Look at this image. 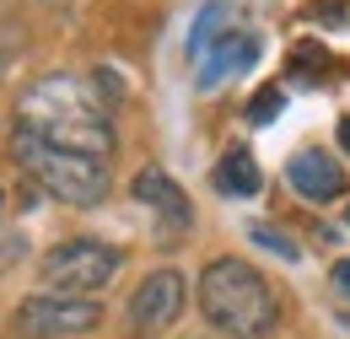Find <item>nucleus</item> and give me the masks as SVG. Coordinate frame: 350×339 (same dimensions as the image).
Segmentation results:
<instances>
[{
	"label": "nucleus",
	"mask_w": 350,
	"mask_h": 339,
	"mask_svg": "<svg viewBox=\"0 0 350 339\" xmlns=\"http://www.w3.org/2000/svg\"><path fill=\"white\" fill-rule=\"evenodd\" d=\"M108 81L87 76H44L38 86L22 92L16 103V129L38 135L59 151H81V157H113V113L103 103Z\"/></svg>",
	"instance_id": "1"
},
{
	"label": "nucleus",
	"mask_w": 350,
	"mask_h": 339,
	"mask_svg": "<svg viewBox=\"0 0 350 339\" xmlns=\"http://www.w3.org/2000/svg\"><path fill=\"white\" fill-rule=\"evenodd\" d=\"M200 312L216 334L232 339H269L280 323L275 286L248 258H211L200 269Z\"/></svg>",
	"instance_id": "2"
},
{
	"label": "nucleus",
	"mask_w": 350,
	"mask_h": 339,
	"mask_svg": "<svg viewBox=\"0 0 350 339\" xmlns=\"http://www.w3.org/2000/svg\"><path fill=\"white\" fill-rule=\"evenodd\" d=\"M11 151L27 167V178L54 200H65V205H103L108 200V162L103 157L59 151V146H49L38 135H27V129L11 135Z\"/></svg>",
	"instance_id": "3"
},
{
	"label": "nucleus",
	"mask_w": 350,
	"mask_h": 339,
	"mask_svg": "<svg viewBox=\"0 0 350 339\" xmlns=\"http://www.w3.org/2000/svg\"><path fill=\"white\" fill-rule=\"evenodd\" d=\"M119 264H124L119 248H108V243H97V237H76V243L49 248L44 264H38V275H44V286L54 297H87L92 301V291H103V286L119 275Z\"/></svg>",
	"instance_id": "4"
},
{
	"label": "nucleus",
	"mask_w": 350,
	"mask_h": 339,
	"mask_svg": "<svg viewBox=\"0 0 350 339\" xmlns=\"http://www.w3.org/2000/svg\"><path fill=\"white\" fill-rule=\"evenodd\" d=\"M97 323H103L97 301L54 297V291H38V297H27L11 312V334L16 339H76V334H92Z\"/></svg>",
	"instance_id": "5"
},
{
	"label": "nucleus",
	"mask_w": 350,
	"mask_h": 339,
	"mask_svg": "<svg viewBox=\"0 0 350 339\" xmlns=\"http://www.w3.org/2000/svg\"><path fill=\"white\" fill-rule=\"evenodd\" d=\"M183 301H189V280L178 269H151L140 280V291L130 297V334L135 339L167 334L178 323V312H183Z\"/></svg>",
	"instance_id": "6"
},
{
	"label": "nucleus",
	"mask_w": 350,
	"mask_h": 339,
	"mask_svg": "<svg viewBox=\"0 0 350 339\" xmlns=\"http://www.w3.org/2000/svg\"><path fill=\"white\" fill-rule=\"evenodd\" d=\"M286 178H291V189H297L302 200H318V205H329V200L345 194V167L329 162L323 151H297V157L286 162Z\"/></svg>",
	"instance_id": "7"
},
{
	"label": "nucleus",
	"mask_w": 350,
	"mask_h": 339,
	"mask_svg": "<svg viewBox=\"0 0 350 339\" xmlns=\"http://www.w3.org/2000/svg\"><path fill=\"white\" fill-rule=\"evenodd\" d=\"M259 49H264V43H259V33H243V27H232V33H226V38H221L216 49H211V54L200 59V86L211 92V86H221L226 76L248 70V65L259 59Z\"/></svg>",
	"instance_id": "8"
},
{
	"label": "nucleus",
	"mask_w": 350,
	"mask_h": 339,
	"mask_svg": "<svg viewBox=\"0 0 350 339\" xmlns=\"http://www.w3.org/2000/svg\"><path fill=\"white\" fill-rule=\"evenodd\" d=\"M135 200H140V205H146V211H157L162 215V221H167V226H189V200H183V189H178L173 178H167V172L162 167H146V172H135Z\"/></svg>",
	"instance_id": "9"
},
{
	"label": "nucleus",
	"mask_w": 350,
	"mask_h": 339,
	"mask_svg": "<svg viewBox=\"0 0 350 339\" xmlns=\"http://www.w3.org/2000/svg\"><path fill=\"white\" fill-rule=\"evenodd\" d=\"M216 189L221 194H237V200L259 194V162H254L248 151H226L216 162Z\"/></svg>",
	"instance_id": "10"
},
{
	"label": "nucleus",
	"mask_w": 350,
	"mask_h": 339,
	"mask_svg": "<svg viewBox=\"0 0 350 339\" xmlns=\"http://www.w3.org/2000/svg\"><path fill=\"white\" fill-rule=\"evenodd\" d=\"M226 33H232V11H226L221 0H211V5L194 16V33H189V59L200 65V59H205V54H211V49L226 38Z\"/></svg>",
	"instance_id": "11"
},
{
	"label": "nucleus",
	"mask_w": 350,
	"mask_h": 339,
	"mask_svg": "<svg viewBox=\"0 0 350 339\" xmlns=\"http://www.w3.org/2000/svg\"><path fill=\"white\" fill-rule=\"evenodd\" d=\"M280 108H286V92L280 86H264V92H254V103H248V124H275Z\"/></svg>",
	"instance_id": "12"
},
{
	"label": "nucleus",
	"mask_w": 350,
	"mask_h": 339,
	"mask_svg": "<svg viewBox=\"0 0 350 339\" xmlns=\"http://www.w3.org/2000/svg\"><path fill=\"white\" fill-rule=\"evenodd\" d=\"M248 237H254V243H259V248H269V254H280V258H286V264H291V258L302 254V248H297V243H291V237H286V232H275V226H254V232H248Z\"/></svg>",
	"instance_id": "13"
},
{
	"label": "nucleus",
	"mask_w": 350,
	"mask_h": 339,
	"mask_svg": "<svg viewBox=\"0 0 350 339\" xmlns=\"http://www.w3.org/2000/svg\"><path fill=\"white\" fill-rule=\"evenodd\" d=\"M329 280H334V291H340V297H350V258H340V264L329 269Z\"/></svg>",
	"instance_id": "14"
},
{
	"label": "nucleus",
	"mask_w": 350,
	"mask_h": 339,
	"mask_svg": "<svg viewBox=\"0 0 350 339\" xmlns=\"http://www.w3.org/2000/svg\"><path fill=\"white\" fill-rule=\"evenodd\" d=\"M22 248H27L22 237H0V264H11V258H22Z\"/></svg>",
	"instance_id": "15"
},
{
	"label": "nucleus",
	"mask_w": 350,
	"mask_h": 339,
	"mask_svg": "<svg viewBox=\"0 0 350 339\" xmlns=\"http://www.w3.org/2000/svg\"><path fill=\"white\" fill-rule=\"evenodd\" d=\"M340 146L350 151V119H340Z\"/></svg>",
	"instance_id": "16"
},
{
	"label": "nucleus",
	"mask_w": 350,
	"mask_h": 339,
	"mask_svg": "<svg viewBox=\"0 0 350 339\" xmlns=\"http://www.w3.org/2000/svg\"><path fill=\"white\" fill-rule=\"evenodd\" d=\"M345 221H350V211H345Z\"/></svg>",
	"instance_id": "17"
}]
</instances>
